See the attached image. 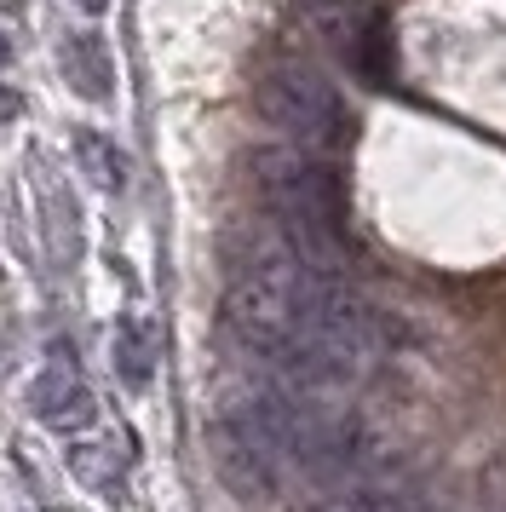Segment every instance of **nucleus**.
<instances>
[{
	"label": "nucleus",
	"mask_w": 506,
	"mask_h": 512,
	"mask_svg": "<svg viewBox=\"0 0 506 512\" xmlns=\"http://www.w3.org/2000/svg\"><path fill=\"white\" fill-rule=\"evenodd\" d=\"M253 190L271 213L276 236L294 248V259L311 277L345 282L351 248H345V208H340V179L322 167V156H305L294 144H259L248 156Z\"/></svg>",
	"instance_id": "obj_1"
},
{
	"label": "nucleus",
	"mask_w": 506,
	"mask_h": 512,
	"mask_svg": "<svg viewBox=\"0 0 506 512\" xmlns=\"http://www.w3.org/2000/svg\"><path fill=\"white\" fill-rule=\"evenodd\" d=\"M253 104L305 156H334V150L351 144V110H345L340 87L317 64H299V58L271 64L253 87Z\"/></svg>",
	"instance_id": "obj_2"
},
{
	"label": "nucleus",
	"mask_w": 506,
	"mask_h": 512,
	"mask_svg": "<svg viewBox=\"0 0 506 512\" xmlns=\"http://www.w3.org/2000/svg\"><path fill=\"white\" fill-rule=\"evenodd\" d=\"M29 409H35L46 426H58V432L92 426V415H98V403H92V392L81 386V374H69L64 363H52V369L35 374V386H29Z\"/></svg>",
	"instance_id": "obj_3"
},
{
	"label": "nucleus",
	"mask_w": 506,
	"mask_h": 512,
	"mask_svg": "<svg viewBox=\"0 0 506 512\" xmlns=\"http://www.w3.org/2000/svg\"><path fill=\"white\" fill-rule=\"evenodd\" d=\"M58 64H64L69 93L92 98V104H104L115 93V64H110V52H104L98 35H69L64 52H58Z\"/></svg>",
	"instance_id": "obj_4"
},
{
	"label": "nucleus",
	"mask_w": 506,
	"mask_h": 512,
	"mask_svg": "<svg viewBox=\"0 0 506 512\" xmlns=\"http://www.w3.org/2000/svg\"><path fill=\"white\" fill-rule=\"evenodd\" d=\"M334 512H420V495L397 478H363V484L340 489Z\"/></svg>",
	"instance_id": "obj_5"
},
{
	"label": "nucleus",
	"mask_w": 506,
	"mask_h": 512,
	"mask_svg": "<svg viewBox=\"0 0 506 512\" xmlns=\"http://www.w3.org/2000/svg\"><path fill=\"white\" fill-rule=\"evenodd\" d=\"M75 162H81V173H87L98 190L127 185V156H121L104 133H81V139H75Z\"/></svg>",
	"instance_id": "obj_6"
},
{
	"label": "nucleus",
	"mask_w": 506,
	"mask_h": 512,
	"mask_svg": "<svg viewBox=\"0 0 506 512\" xmlns=\"http://www.w3.org/2000/svg\"><path fill=\"white\" fill-rule=\"evenodd\" d=\"M115 369H121V380H127V386H144V380H150V369H156L150 334H144L138 323H127L121 334H115Z\"/></svg>",
	"instance_id": "obj_7"
},
{
	"label": "nucleus",
	"mask_w": 506,
	"mask_h": 512,
	"mask_svg": "<svg viewBox=\"0 0 506 512\" xmlns=\"http://www.w3.org/2000/svg\"><path fill=\"white\" fill-rule=\"evenodd\" d=\"M75 6H81V12H92V18H98V12H104L110 0H75Z\"/></svg>",
	"instance_id": "obj_8"
},
{
	"label": "nucleus",
	"mask_w": 506,
	"mask_h": 512,
	"mask_svg": "<svg viewBox=\"0 0 506 512\" xmlns=\"http://www.w3.org/2000/svg\"><path fill=\"white\" fill-rule=\"evenodd\" d=\"M6 64H12V41H6V35H0V70H6Z\"/></svg>",
	"instance_id": "obj_9"
},
{
	"label": "nucleus",
	"mask_w": 506,
	"mask_h": 512,
	"mask_svg": "<svg viewBox=\"0 0 506 512\" xmlns=\"http://www.w3.org/2000/svg\"><path fill=\"white\" fill-rule=\"evenodd\" d=\"M0 12H23V0H0Z\"/></svg>",
	"instance_id": "obj_10"
}]
</instances>
